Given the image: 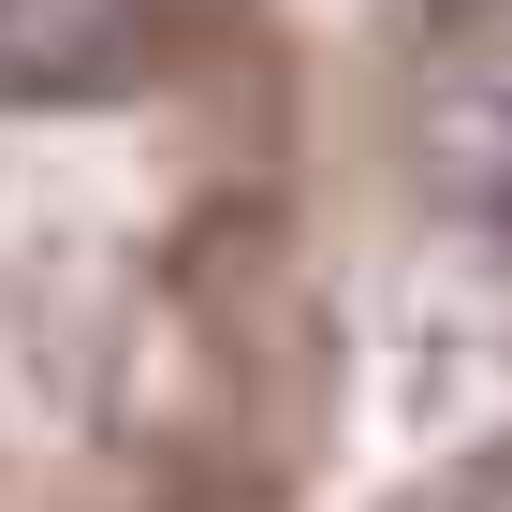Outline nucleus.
<instances>
[{"label":"nucleus","mask_w":512,"mask_h":512,"mask_svg":"<svg viewBox=\"0 0 512 512\" xmlns=\"http://www.w3.org/2000/svg\"><path fill=\"white\" fill-rule=\"evenodd\" d=\"M352 395V147L293 30L0 0V512H322Z\"/></svg>","instance_id":"f257e3e1"},{"label":"nucleus","mask_w":512,"mask_h":512,"mask_svg":"<svg viewBox=\"0 0 512 512\" xmlns=\"http://www.w3.org/2000/svg\"><path fill=\"white\" fill-rule=\"evenodd\" d=\"M366 512H512V410H483L469 439H439L410 483H381Z\"/></svg>","instance_id":"f03ea898"}]
</instances>
